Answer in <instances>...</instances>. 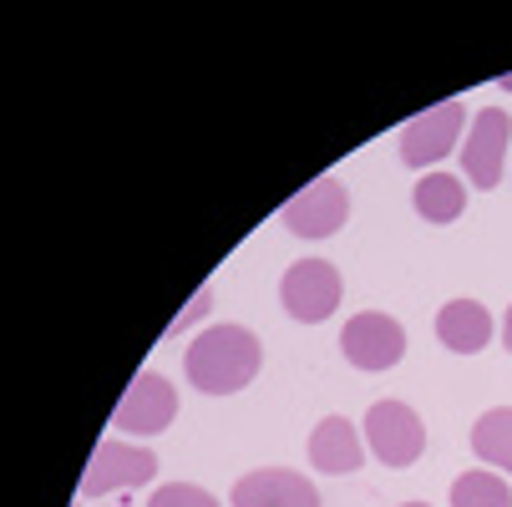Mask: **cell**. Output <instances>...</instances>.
Listing matches in <instances>:
<instances>
[{"mask_svg": "<svg viewBox=\"0 0 512 507\" xmlns=\"http://www.w3.org/2000/svg\"><path fill=\"white\" fill-rule=\"evenodd\" d=\"M259 360H264V345H259L254 330H244V325H213V330H203L188 345L183 371H188V381L203 396H234V391H244L259 376Z\"/></svg>", "mask_w": 512, "mask_h": 507, "instance_id": "6da1fadb", "label": "cell"}, {"mask_svg": "<svg viewBox=\"0 0 512 507\" xmlns=\"http://www.w3.org/2000/svg\"><path fill=\"white\" fill-rule=\"evenodd\" d=\"M340 295H345L340 269L325 264V259H295V264H289V274L279 279V300H284L289 320H300V325L330 320L340 310Z\"/></svg>", "mask_w": 512, "mask_h": 507, "instance_id": "7a4b0ae2", "label": "cell"}, {"mask_svg": "<svg viewBox=\"0 0 512 507\" xmlns=\"http://www.w3.org/2000/svg\"><path fill=\"white\" fill-rule=\"evenodd\" d=\"M365 442H371L376 462L411 467L426 452V426L406 401H376L371 411H365Z\"/></svg>", "mask_w": 512, "mask_h": 507, "instance_id": "3957f363", "label": "cell"}, {"mask_svg": "<svg viewBox=\"0 0 512 507\" xmlns=\"http://www.w3.org/2000/svg\"><path fill=\"white\" fill-rule=\"evenodd\" d=\"M340 350H345V360L355 371H391L396 360L406 355V330L391 315H381V310H360V315L345 320Z\"/></svg>", "mask_w": 512, "mask_h": 507, "instance_id": "277c9868", "label": "cell"}, {"mask_svg": "<svg viewBox=\"0 0 512 507\" xmlns=\"http://www.w3.org/2000/svg\"><path fill=\"white\" fill-rule=\"evenodd\" d=\"M173 416H178V391H173V381L158 376V371H142V376H132L127 396L117 401L112 426H117V431H132V437H158L163 426H173Z\"/></svg>", "mask_w": 512, "mask_h": 507, "instance_id": "5b68a950", "label": "cell"}, {"mask_svg": "<svg viewBox=\"0 0 512 507\" xmlns=\"http://www.w3.org/2000/svg\"><path fill=\"white\" fill-rule=\"evenodd\" d=\"M462 127H467V107H462V102L426 107L421 117H411V122L401 127V163H406V168H431V163H442V158L457 148Z\"/></svg>", "mask_w": 512, "mask_h": 507, "instance_id": "8992f818", "label": "cell"}, {"mask_svg": "<svg viewBox=\"0 0 512 507\" xmlns=\"http://www.w3.org/2000/svg\"><path fill=\"white\" fill-rule=\"evenodd\" d=\"M158 477V452L132 447V442H102L82 472V497H107V492H127Z\"/></svg>", "mask_w": 512, "mask_h": 507, "instance_id": "52a82bcc", "label": "cell"}, {"mask_svg": "<svg viewBox=\"0 0 512 507\" xmlns=\"http://www.w3.org/2000/svg\"><path fill=\"white\" fill-rule=\"evenodd\" d=\"M345 219H350V198H345L340 178H315L310 188H300L284 203V229L295 239H330V234H340Z\"/></svg>", "mask_w": 512, "mask_h": 507, "instance_id": "ba28073f", "label": "cell"}, {"mask_svg": "<svg viewBox=\"0 0 512 507\" xmlns=\"http://www.w3.org/2000/svg\"><path fill=\"white\" fill-rule=\"evenodd\" d=\"M507 142H512V122L497 107H482L467 127L462 142V168L477 188H497L502 183V158H507Z\"/></svg>", "mask_w": 512, "mask_h": 507, "instance_id": "9c48e42d", "label": "cell"}, {"mask_svg": "<svg viewBox=\"0 0 512 507\" xmlns=\"http://www.w3.org/2000/svg\"><path fill=\"white\" fill-rule=\"evenodd\" d=\"M234 507H320V492L310 477L289 472V467H259V472L239 477Z\"/></svg>", "mask_w": 512, "mask_h": 507, "instance_id": "30bf717a", "label": "cell"}, {"mask_svg": "<svg viewBox=\"0 0 512 507\" xmlns=\"http://www.w3.org/2000/svg\"><path fill=\"white\" fill-rule=\"evenodd\" d=\"M310 462L330 477H350L360 472L365 452H360V431L345 421V416H325L315 431H310Z\"/></svg>", "mask_w": 512, "mask_h": 507, "instance_id": "8fae6325", "label": "cell"}, {"mask_svg": "<svg viewBox=\"0 0 512 507\" xmlns=\"http://www.w3.org/2000/svg\"><path fill=\"white\" fill-rule=\"evenodd\" d=\"M436 340H442L447 350H457V355L487 350V340H492V315H487V305H477V300H452V305H442V315H436Z\"/></svg>", "mask_w": 512, "mask_h": 507, "instance_id": "7c38bea8", "label": "cell"}, {"mask_svg": "<svg viewBox=\"0 0 512 507\" xmlns=\"http://www.w3.org/2000/svg\"><path fill=\"white\" fill-rule=\"evenodd\" d=\"M411 198H416V213L426 224H452V219H462V208H467V188L452 173H426Z\"/></svg>", "mask_w": 512, "mask_h": 507, "instance_id": "4fadbf2b", "label": "cell"}, {"mask_svg": "<svg viewBox=\"0 0 512 507\" xmlns=\"http://www.w3.org/2000/svg\"><path fill=\"white\" fill-rule=\"evenodd\" d=\"M472 452L497 467V472H512V406H492L477 416L472 426Z\"/></svg>", "mask_w": 512, "mask_h": 507, "instance_id": "5bb4252c", "label": "cell"}, {"mask_svg": "<svg viewBox=\"0 0 512 507\" xmlns=\"http://www.w3.org/2000/svg\"><path fill=\"white\" fill-rule=\"evenodd\" d=\"M452 507H512V487L492 472H462L452 482Z\"/></svg>", "mask_w": 512, "mask_h": 507, "instance_id": "9a60e30c", "label": "cell"}, {"mask_svg": "<svg viewBox=\"0 0 512 507\" xmlns=\"http://www.w3.org/2000/svg\"><path fill=\"white\" fill-rule=\"evenodd\" d=\"M148 507H218V497L203 487H188V482H168L148 497Z\"/></svg>", "mask_w": 512, "mask_h": 507, "instance_id": "2e32d148", "label": "cell"}, {"mask_svg": "<svg viewBox=\"0 0 512 507\" xmlns=\"http://www.w3.org/2000/svg\"><path fill=\"white\" fill-rule=\"evenodd\" d=\"M208 305H213V289H198V295H193V300L183 305V315H178V320L168 325V340H173V335H183V330H193V325H198V320L208 315Z\"/></svg>", "mask_w": 512, "mask_h": 507, "instance_id": "e0dca14e", "label": "cell"}, {"mask_svg": "<svg viewBox=\"0 0 512 507\" xmlns=\"http://www.w3.org/2000/svg\"><path fill=\"white\" fill-rule=\"evenodd\" d=\"M502 345L512 350V305H507V320H502Z\"/></svg>", "mask_w": 512, "mask_h": 507, "instance_id": "ac0fdd59", "label": "cell"}, {"mask_svg": "<svg viewBox=\"0 0 512 507\" xmlns=\"http://www.w3.org/2000/svg\"><path fill=\"white\" fill-rule=\"evenodd\" d=\"M497 87H502V92H512V71H507V77H502V82H497Z\"/></svg>", "mask_w": 512, "mask_h": 507, "instance_id": "d6986e66", "label": "cell"}, {"mask_svg": "<svg viewBox=\"0 0 512 507\" xmlns=\"http://www.w3.org/2000/svg\"><path fill=\"white\" fill-rule=\"evenodd\" d=\"M401 507H431V502H401Z\"/></svg>", "mask_w": 512, "mask_h": 507, "instance_id": "ffe728a7", "label": "cell"}, {"mask_svg": "<svg viewBox=\"0 0 512 507\" xmlns=\"http://www.w3.org/2000/svg\"><path fill=\"white\" fill-rule=\"evenodd\" d=\"M71 507H77V502H71Z\"/></svg>", "mask_w": 512, "mask_h": 507, "instance_id": "44dd1931", "label": "cell"}]
</instances>
